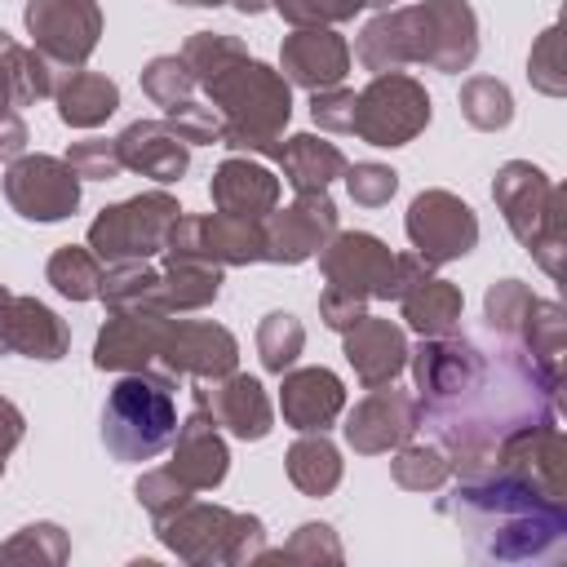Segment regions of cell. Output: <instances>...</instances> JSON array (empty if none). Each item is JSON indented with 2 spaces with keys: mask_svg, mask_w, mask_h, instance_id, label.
<instances>
[{
  "mask_svg": "<svg viewBox=\"0 0 567 567\" xmlns=\"http://www.w3.org/2000/svg\"><path fill=\"white\" fill-rule=\"evenodd\" d=\"M44 279H49L53 292L66 297V301H93L97 288H102V257H97L89 244H62V248L49 257Z\"/></svg>",
  "mask_w": 567,
  "mask_h": 567,
  "instance_id": "d590c367",
  "label": "cell"
},
{
  "mask_svg": "<svg viewBox=\"0 0 567 567\" xmlns=\"http://www.w3.org/2000/svg\"><path fill=\"white\" fill-rule=\"evenodd\" d=\"M155 284H159V266L151 261H111L102 270V306L106 310H155Z\"/></svg>",
  "mask_w": 567,
  "mask_h": 567,
  "instance_id": "8d00e7d4",
  "label": "cell"
},
{
  "mask_svg": "<svg viewBox=\"0 0 567 567\" xmlns=\"http://www.w3.org/2000/svg\"><path fill=\"white\" fill-rule=\"evenodd\" d=\"M416 27H421V66L461 75L478 58V18L470 0H416Z\"/></svg>",
  "mask_w": 567,
  "mask_h": 567,
  "instance_id": "ac0fdd59",
  "label": "cell"
},
{
  "mask_svg": "<svg viewBox=\"0 0 567 567\" xmlns=\"http://www.w3.org/2000/svg\"><path fill=\"white\" fill-rule=\"evenodd\" d=\"M434 106L416 75L408 71H381L354 93V124L350 133L368 146H408L425 133Z\"/></svg>",
  "mask_w": 567,
  "mask_h": 567,
  "instance_id": "52a82bcc",
  "label": "cell"
},
{
  "mask_svg": "<svg viewBox=\"0 0 567 567\" xmlns=\"http://www.w3.org/2000/svg\"><path fill=\"white\" fill-rule=\"evenodd\" d=\"M532 301H536V292H532L523 279H496V284L483 292V319H487V328H492L496 337L518 341V328H523Z\"/></svg>",
  "mask_w": 567,
  "mask_h": 567,
  "instance_id": "7bdbcfd3",
  "label": "cell"
},
{
  "mask_svg": "<svg viewBox=\"0 0 567 567\" xmlns=\"http://www.w3.org/2000/svg\"><path fill=\"white\" fill-rule=\"evenodd\" d=\"M394 4H399V0H368V9H377V13H381V9H394Z\"/></svg>",
  "mask_w": 567,
  "mask_h": 567,
  "instance_id": "680465c9",
  "label": "cell"
},
{
  "mask_svg": "<svg viewBox=\"0 0 567 567\" xmlns=\"http://www.w3.org/2000/svg\"><path fill=\"white\" fill-rule=\"evenodd\" d=\"M492 199L509 226V235L532 252L545 235L549 213L567 208V190L549 182V173L532 159H505L492 177Z\"/></svg>",
  "mask_w": 567,
  "mask_h": 567,
  "instance_id": "4fadbf2b",
  "label": "cell"
},
{
  "mask_svg": "<svg viewBox=\"0 0 567 567\" xmlns=\"http://www.w3.org/2000/svg\"><path fill=\"white\" fill-rule=\"evenodd\" d=\"M230 4H235L239 13H248V18H257V13H266L275 0H230Z\"/></svg>",
  "mask_w": 567,
  "mask_h": 567,
  "instance_id": "9f6ffc18",
  "label": "cell"
},
{
  "mask_svg": "<svg viewBox=\"0 0 567 567\" xmlns=\"http://www.w3.org/2000/svg\"><path fill=\"white\" fill-rule=\"evenodd\" d=\"M27 142H31L27 120L13 106H0V159H18L27 151Z\"/></svg>",
  "mask_w": 567,
  "mask_h": 567,
  "instance_id": "db71d44e",
  "label": "cell"
},
{
  "mask_svg": "<svg viewBox=\"0 0 567 567\" xmlns=\"http://www.w3.org/2000/svg\"><path fill=\"white\" fill-rule=\"evenodd\" d=\"M563 465H567V443H563V425L558 421H536V425H523L514 434H505L496 443V452L487 456L483 470H496V474H509V478H523L549 496H567L563 487ZM478 470V474H483ZM470 478V474H465Z\"/></svg>",
  "mask_w": 567,
  "mask_h": 567,
  "instance_id": "2e32d148",
  "label": "cell"
},
{
  "mask_svg": "<svg viewBox=\"0 0 567 567\" xmlns=\"http://www.w3.org/2000/svg\"><path fill=\"white\" fill-rule=\"evenodd\" d=\"M563 332H567V319H563V306L549 301V297H536L523 328H518V350L554 381L563 385Z\"/></svg>",
  "mask_w": 567,
  "mask_h": 567,
  "instance_id": "e575fe53",
  "label": "cell"
},
{
  "mask_svg": "<svg viewBox=\"0 0 567 567\" xmlns=\"http://www.w3.org/2000/svg\"><path fill=\"white\" fill-rule=\"evenodd\" d=\"M195 403L230 434V439H244V443H257L275 430V408H270V394L257 377L248 372H226L217 381H199L195 385Z\"/></svg>",
  "mask_w": 567,
  "mask_h": 567,
  "instance_id": "d6986e66",
  "label": "cell"
},
{
  "mask_svg": "<svg viewBox=\"0 0 567 567\" xmlns=\"http://www.w3.org/2000/svg\"><path fill=\"white\" fill-rule=\"evenodd\" d=\"M408 350H412L408 332L394 319H381V315H363L359 323H350L341 332V354L354 368V381L363 390L394 385V377L408 368Z\"/></svg>",
  "mask_w": 567,
  "mask_h": 567,
  "instance_id": "7402d4cb",
  "label": "cell"
},
{
  "mask_svg": "<svg viewBox=\"0 0 567 567\" xmlns=\"http://www.w3.org/2000/svg\"><path fill=\"white\" fill-rule=\"evenodd\" d=\"M164 257L182 261H213V266H252L266 261V235L261 221L230 217V213H182L168 226Z\"/></svg>",
  "mask_w": 567,
  "mask_h": 567,
  "instance_id": "ba28073f",
  "label": "cell"
},
{
  "mask_svg": "<svg viewBox=\"0 0 567 567\" xmlns=\"http://www.w3.org/2000/svg\"><path fill=\"white\" fill-rule=\"evenodd\" d=\"M80 182H111L124 173V159H120V146L115 137H84V142H71V151L62 155Z\"/></svg>",
  "mask_w": 567,
  "mask_h": 567,
  "instance_id": "c3c4849f",
  "label": "cell"
},
{
  "mask_svg": "<svg viewBox=\"0 0 567 567\" xmlns=\"http://www.w3.org/2000/svg\"><path fill=\"white\" fill-rule=\"evenodd\" d=\"M363 315H368V297H354V292H346V288L323 284V292H319V319H323L332 332H346V328L359 323Z\"/></svg>",
  "mask_w": 567,
  "mask_h": 567,
  "instance_id": "816d5d0a",
  "label": "cell"
},
{
  "mask_svg": "<svg viewBox=\"0 0 567 567\" xmlns=\"http://www.w3.org/2000/svg\"><path fill=\"white\" fill-rule=\"evenodd\" d=\"M319 270H323V284L346 288L354 297H368V301H394L399 297L394 252L372 230H337L319 248Z\"/></svg>",
  "mask_w": 567,
  "mask_h": 567,
  "instance_id": "7c38bea8",
  "label": "cell"
},
{
  "mask_svg": "<svg viewBox=\"0 0 567 567\" xmlns=\"http://www.w3.org/2000/svg\"><path fill=\"white\" fill-rule=\"evenodd\" d=\"M155 363L164 372H173V377L217 381V377L239 368V341H235L230 328H221L213 319H177V315H168Z\"/></svg>",
  "mask_w": 567,
  "mask_h": 567,
  "instance_id": "5bb4252c",
  "label": "cell"
},
{
  "mask_svg": "<svg viewBox=\"0 0 567 567\" xmlns=\"http://www.w3.org/2000/svg\"><path fill=\"white\" fill-rule=\"evenodd\" d=\"M133 496H137V505H142L155 523H164V518L177 514L186 501H195V492H190L168 465H159V470H142V478L133 483Z\"/></svg>",
  "mask_w": 567,
  "mask_h": 567,
  "instance_id": "f6af8a7d",
  "label": "cell"
},
{
  "mask_svg": "<svg viewBox=\"0 0 567 567\" xmlns=\"http://www.w3.org/2000/svg\"><path fill=\"white\" fill-rule=\"evenodd\" d=\"M58 102V120L66 128H97L120 111V84L102 71H66L53 89Z\"/></svg>",
  "mask_w": 567,
  "mask_h": 567,
  "instance_id": "4dcf8cb0",
  "label": "cell"
},
{
  "mask_svg": "<svg viewBox=\"0 0 567 567\" xmlns=\"http://www.w3.org/2000/svg\"><path fill=\"white\" fill-rule=\"evenodd\" d=\"M421 425L452 456V474H478L496 443L523 425L563 416V385H554L518 346L483 350L474 337H421L408 350Z\"/></svg>",
  "mask_w": 567,
  "mask_h": 567,
  "instance_id": "6da1fadb",
  "label": "cell"
},
{
  "mask_svg": "<svg viewBox=\"0 0 567 567\" xmlns=\"http://www.w3.org/2000/svg\"><path fill=\"white\" fill-rule=\"evenodd\" d=\"M0 350L40 359V363H58L71 350V328L40 297L9 292V301L0 306Z\"/></svg>",
  "mask_w": 567,
  "mask_h": 567,
  "instance_id": "44dd1931",
  "label": "cell"
},
{
  "mask_svg": "<svg viewBox=\"0 0 567 567\" xmlns=\"http://www.w3.org/2000/svg\"><path fill=\"white\" fill-rule=\"evenodd\" d=\"M182 217L177 195L168 190H142L133 199L106 204L89 221V248L111 266V261H151L164 252L168 226Z\"/></svg>",
  "mask_w": 567,
  "mask_h": 567,
  "instance_id": "8992f818",
  "label": "cell"
},
{
  "mask_svg": "<svg viewBox=\"0 0 567 567\" xmlns=\"http://www.w3.org/2000/svg\"><path fill=\"white\" fill-rule=\"evenodd\" d=\"M346 549H341V536L332 532V523H301L279 549H266L252 558V563H341Z\"/></svg>",
  "mask_w": 567,
  "mask_h": 567,
  "instance_id": "60d3db41",
  "label": "cell"
},
{
  "mask_svg": "<svg viewBox=\"0 0 567 567\" xmlns=\"http://www.w3.org/2000/svg\"><path fill=\"white\" fill-rule=\"evenodd\" d=\"M558 27H545L527 53V80L536 93L545 97H563L567 93V71H563V58H558Z\"/></svg>",
  "mask_w": 567,
  "mask_h": 567,
  "instance_id": "7dc6e473",
  "label": "cell"
},
{
  "mask_svg": "<svg viewBox=\"0 0 567 567\" xmlns=\"http://www.w3.org/2000/svg\"><path fill=\"white\" fill-rule=\"evenodd\" d=\"M390 478L403 492H439L452 478V456L439 443H399L390 461Z\"/></svg>",
  "mask_w": 567,
  "mask_h": 567,
  "instance_id": "f35d334b",
  "label": "cell"
},
{
  "mask_svg": "<svg viewBox=\"0 0 567 567\" xmlns=\"http://www.w3.org/2000/svg\"><path fill=\"white\" fill-rule=\"evenodd\" d=\"M173 461L168 470L190 487V492H213L226 483L230 474V447L221 439V425L195 403V412L186 421H177V434L168 443Z\"/></svg>",
  "mask_w": 567,
  "mask_h": 567,
  "instance_id": "603a6c76",
  "label": "cell"
},
{
  "mask_svg": "<svg viewBox=\"0 0 567 567\" xmlns=\"http://www.w3.org/2000/svg\"><path fill=\"white\" fill-rule=\"evenodd\" d=\"M346 443L359 456H381L394 452L399 443H408L421 430V408L412 390H394V385H377L368 390L350 412H346Z\"/></svg>",
  "mask_w": 567,
  "mask_h": 567,
  "instance_id": "e0dca14e",
  "label": "cell"
},
{
  "mask_svg": "<svg viewBox=\"0 0 567 567\" xmlns=\"http://www.w3.org/2000/svg\"><path fill=\"white\" fill-rule=\"evenodd\" d=\"M301 350H306V328H301L297 315L270 310V315L257 323V359H261L266 372L284 377V372L301 359Z\"/></svg>",
  "mask_w": 567,
  "mask_h": 567,
  "instance_id": "ab89813d",
  "label": "cell"
},
{
  "mask_svg": "<svg viewBox=\"0 0 567 567\" xmlns=\"http://www.w3.org/2000/svg\"><path fill=\"white\" fill-rule=\"evenodd\" d=\"M4 301H9V288H4V284H0V306H4Z\"/></svg>",
  "mask_w": 567,
  "mask_h": 567,
  "instance_id": "91938a15",
  "label": "cell"
},
{
  "mask_svg": "<svg viewBox=\"0 0 567 567\" xmlns=\"http://www.w3.org/2000/svg\"><path fill=\"white\" fill-rule=\"evenodd\" d=\"M279 412L297 434L328 430L346 412V385L332 368H288L279 381Z\"/></svg>",
  "mask_w": 567,
  "mask_h": 567,
  "instance_id": "d4e9b609",
  "label": "cell"
},
{
  "mask_svg": "<svg viewBox=\"0 0 567 567\" xmlns=\"http://www.w3.org/2000/svg\"><path fill=\"white\" fill-rule=\"evenodd\" d=\"M284 470H288V483L301 492V496H332L341 487V474H346V461L337 452V443L328 439V430H306L288 456H284Z\"/></svg>",
  "mask_w": 567,
  "mask_h": 567,
  "instance_id": "836d02e7",
  "label": "cell"
},
{
  "mask_svg": "<svg viewBox=\"0 0 567 567\" xmlns=\"http://www.w3.org/2000/svg\"><path fill=\"white\" fill-rule=\"evenodd\" d=\"M142 93L155 102V106H177V102H186V97H195V75H190V66L182 62V53H159V58H151L146 66H142Z\"/></svg>",
  "mask_w": 567,
  "mask_h": 567,
  "instance_id": "ee69618b",
  "label": "cell"
},
{
  "mask_svg": "<svg viewBox=\"0 0 567 567\" xmlns=\"http://www.w3.org/2000/svg\"><path fill=\"white\" fill-rule=\"evenodd\" d=\"M164 120H168V128H173L186 146H213V142L221 137V115H217L208 102H195V97L168 106Z\"/></svg>",
  "mask_w": 567,
  "mask_h": 567,
  "instance_id": "681fc988",
  "label": "cell"
},
{
  "mask_svg": "<svg viewBox=\"0 0 567 567\" xmlns=\"http://www.w3.org/2000/svg\"><path fill=\"white\" fill-rule=\"evenodd\" d=\"M62 71L31 44H18L4 27H0V106H35L44 97H53Z\"/></svg>",
  "mask_w": 567,
  "mask_h": 567,
  "instance_id": "f1b7e54d",
  "label": "cell"
},
{
  "mask_svg": "<svg viewBox=\"0 0 567 567\" xmlns=\"http://www.w3.org/2000/svg\"><path fill=\"white\" fill-rule=\"evenodd\" d=\"M22 434H27V416H22V408H18L13 399L0 394V478H4V461H9V452L22 443Z\"/></svg>",
  "mask_w": 567,
  "mask_h": 567,
  "instance_id": "f5cc1de1",
  "label": "cell"
},
{
  "mask_svg": "<svg viewBox=\"0 0 567 567\" xmlns=\"http://www.w3.org/2000/svg\"><path fill=\"white\" fill-rule=\"evenodd\" d=\"M22 27L31 35V49H40L66 75L93 58L102 40V9L97 0H27Z\"/></svg>",
  "mask_w": 567,
  "mask_h": 567,
  "instance_id": "30bf717a",
  "label": "cell"
},
{
  "mask_svg": "<svg viewBox=\"0 0 567 567\" xmlns=\"http://www.w3.org/2000/svg\"><path fill=\"white\" fill-rule=\"evenodd\" d=\"M478 563H558L567 554V505L523 478L483 470L461 478L443 501Z\"/></svg>",
  "mask_w": 567,
  "mask_h": 567,
  "instance_id": "3957f363",
  "label": "cell"
},
{
  "mask_svg": "<svg viewBox=\"0 0 567 567\" xmlns=\"http://www.w3.org/2000/svg\"><path fill=\"white\" fill-rule=\"evenodd\" d=\"M177 4H190V9H217V4H230V0H177Z\"/></svg>",
  "mask_w": 567,
  "mask_h": 567,
  "instance_id": "6f0895ef",
  "label": "cell"
},
{
  "mask_svg": "<svg viewBox=\"0 0 567 567\" xmlns=\"http://www.w3.org/2000/svg\"><path fill=\"white\" fill-rule=\"evenodd\" d=\"M461 115L478 133H501L514 124V93L496 75H470L461 84Z\"/></svg>",
  "mask_w": 567,
  "mask_h": 567,
  "instance_id": "74e56055",
  "label": "cell"
},
{
  "mask_svg": "<svg viewBox=\"0 0 567 567\" xmlns=\"http://www.w3.org/2000/svg\"><path fill=\"white\" fill-rule=\"evenodd\" d=\"M208 195H213V208H217V213L261 221L266 213L279 208V177H275L261 159L230 155V159H221V164L213 168Z\"/></svg>",
  "mask_w": 567,
  "mask_h": 567,
  "instance_id": "83f0119b",
  "label": "cell"
},
{
  "mask_svg": "<svg viewBox=\"0 0 567 567\" xmlns=\"http://www.w3.org/2000/svg\"><path fill=\"white\" fill-rule=\"evenodd\" d=\"M350 44L332 27H292L279 44V75L297 89H332L350 75Z\"/></svg>",
  "mask_w": 567,
  "mask_h": 567,
  "instance_id": "ffe728a7",
  "label": "cell"
},
{
  "mask_svg": "<svg viewBox=\"0 0 567 567\" xmlns=\"http://www.w3.org/2000/svg\"><path fill=\"white\" fill-rule=\"evenodd\" d=\"M164 319L168 315H151V310H106V323L97 328V341H93V368L97 372L151 368L159 354Z\"/></svg>",
  "mask_w": 567,
  "mask_h": 567,
  "instance_id": "cb8c5ba5",
  "label": "cell"
},
{
  "mask_svg": "<svg viewBox=\"0 0 567 567\" xmlns=\"http://www.w3.org/2000/svg\"><path fill=\"white\" fill-rule=\"evenodd\" d=\"M275 164H279V173L292 190H328L346 173L350 159L341 155L337 142H323L315 133H292V137L279 142Z\"/></svg>",
  "mask_w": 567,
  "mask_h": 567,
  "instance_id": "d6a6232c",
  "label": "cell"
},
{
  "mask_svg": "<svg viewBox=\"0 0 567 567\" xmlns=\"http://www.w3.org/2000/svg\"><path fill=\"white\" fill-rule=\"evenodd\" d=\"M310 120L323 133H350V124H354V89H346V84L315 89L310 93Z\"/></svg>",
  "mask_w": 567,
  "mask_h": 567,
  "instance_id": "f907efd6",
  "label": "cell"
},
{
  "mask_svg": "<svg viewBox=\"0 0 567 567\" xmlns=\"http://www.w3.org/2000/svg\"><path fill=\"white\" fill-rule=\"evenodd\" d=\"M399 310H403V323L416 332V337H447L461 328V315H465V297L452 279L443 275H421L403 297H399Z\"/></svg>",
  "mask_w": 567,
  "mask_h": 567,
  "instance_id": "f546056e",
  "label": "cell"
},
{
  "mask_svg": "<svg viewBox=\"0 0 567 567\" xmlns=\"http://www.w3.org/2000/svg\"><path fill=\"white\" fill-rule=\"evenodd\" d=\"M182 62L204 89L208 106L221 115V146L235 155H279L284 128L292 120V84L248 53L230 31H195L182 44Z\"/></svg>",
  "mask_w": 567,
  "mask_h": 567,
  "instance_id": "7a4b0ae2",
  "label": "cell"
},
{
  "mask_svg": "<svg viewBox=\"0 0 567 567\" xmlns=\"http://www.w3.org/2000/svg\"><path fill=\"white\" fill-rule=\"evenodd\" d=\"M155 536L168 554L190 567H239L252 563L266 545V523L248 509H226L213 501H186L177 514L155 523Z\"/></svg>",
  "mask_w": 567,
  "mask_h": 567,
  "instance_id": "5b68a950",
  "label": "cell"
},
{
  "mask_svg": "<svg viewBox=\"0 0 567 567\" xmlns=\"http://www.w3.org/2000/svg\"><path fill=\"white\" fill-rule=\"evenodd\" d=\"M0 186H4L9 208L18 217H27V221H44L49 226V221H66L80 208V177L58 155H40V151L27 155L22 151L18 159H9Z\"/></svg>",
  "mask_w": 567,
  "mask_h": 567,
  "instance_id": "8fae6325",
  "label": "cell"
},
{
  "mask_svg": "<svg viewBox=\"0 0 567 567\" xmlns=\"http://www.w3.org/2000/svg\"><path fill=\"white\" fill-rule=\"evenodd\" d=\"M177 434V377L164 368L120 372L102 403V447L120 465H142L168 452Z\"/></svg>",
  "mask_w": 567,
  "mask_h": 567,
  "instance_id": "277c9868",
  "label": "cell"
},
{
  "mask_svg": "<svg viewBox=\"0 0 567 567\" xmlns=\"http://www.w3.org/2000/svg\"><path fill=\"white\" fill-rule=\"evenodd\" d=\"M346 190L359 208H381L394 199L399 190V173L390 164H377V159H359V164H346Z\"/></svg>",
  "mask_w": 567,
  "mask_h": 567,
  "instance_id": "bcb514c9",
  "label": "cell"
},
{
  "mask_svg": "<svg viewBox=\"0 0 567 567\" xmlns=\"http://www.w3.org/2000/svg\"><path fill=\"white\" fill-rule=\"evenodd\" d=\"M354 58L363 71L381 75V71H403V66H421V27H416V9L412 4H394L381 9L377 18L363 22L359 40H354Z\"/></svg>",
  "mask_w": 567,
  "mask_h": 567,
  "instance_id": "4316f807",
  "label": "cell"
},
{
  "mask_svg": "<svg viewBox=\"0 0 567 567\" xmlns=\"http://www.w3.org/2000/svg\"><path fill=\"white\" fill-rule=\"evenodd\" d=\"M120 159H124V173H137V177H151L159 186H173L186 177L190 168V146L168 128V120H133L120 137Z\"/></svg>",
  "mask_w": 567,
  "mask_h": 567,
  "instance_id": "484cf974",
  "label": "cell"
},
{
  "mask_svg": "<svg viewBox=\"0 0 567 567\" xmlns=\"http://www.w3.org/2000/svg\"><path fill=\"white\" fill-rule=\"evenodd\" d=\"M71 558V540L58 523H27L22 532H13L0 545V563H44V567H62Z\"/></svg>",
  "mask_w": 567,
  "mask_h": 567,
  "instance_id": "b9f144b4",
  "label": "cell"
},
{
  "mask_svg": "<svg viewBox=\"0 0 567 567\" xmlns=\"http://www.w3.org/2000/svg\"><path fill=\"white\" fill-rule=\"evenodd\" d=\"M310 4H315V13H319V22H323V27L350 22L354 13H363V9H368V0H310Z\"/></svg>",
  "mask_w": 567,
  "mask_h": 567,
  "instance_id": "11a10c76",
  "label": "cell"
},
{
  "mask_svg": "<svg viewBox=\"0 0 567 567\" xmlns=\"http://www.w3.org/2000/svg\"><path fill=\"white\" fill-rule=\"evenodd\" d=\"M261 235H266V261L301 266L319 257V248L337 235V204L328 190H297L288 208L261 217Z\"/></svg>",
  "mask_w": 567,
  "mask_h": 567,
  "instance_id": "9a60e30c",
  "label": "cell"
},
{
  "mask_svg": "<svg viewBox=\"0 0 567 567\" xmlns=\"http://www.w3.org/2000/svg\"><path fill=\"white\" fill-rule=\"evenodd\" d=\"M221 297V266L213 261H182L164 257L159 284H155V310L159 315H195Z\"/></svg>",
  "mask_w": 567,
  "mask_h": 567,
  "instance_id": "1f68e13d",
  "label": "cell"
},
{
  "mask_svg": "<svg viewBox=\"0 0 567 567\" xmlns=\"http://www.w3.org/2000/svg\"><path fill=\"white\" fill-rule=\"evenodd\" d=\"M403 230H408L412 252H416L425 266L461 261V257H470L474 244H478V217H474V208H470L461 195L443 190V186H430V190H421V195L408 204Z\"/></svg>",
  "mask_w": 567,
  "mask_h": 567,
  "instance_id": "9c48e42d",
  "label": "cell"
}]
</instances>
